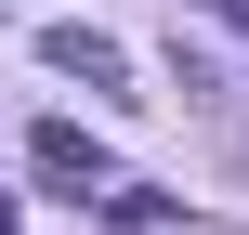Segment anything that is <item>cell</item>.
I'll use <instances>...</instances> for the list:
<instances>
[{"label": "cell", "mask_w": 249, "mask_h": 235, "mask_svg": "<svg viewBox=\"0 0 249 235\" xmlns=\"http://www.w3.org/2000/svg\"><path fill=\"white\" fill-rule=\"evenodd\" d=\"M26 170H39L53 196H105V183H118V170H105V144H92L79 118H39V131H26Z\"/></svg>", "instance_id": "cell-1"}, {"label": "cell", "mask_w": 249, "mask_h": 235, "mask_svg": "<svg viewBox=\"0 0 249 235\" xmlns=\"http://www.w3.org/2000/svg\"><path fill=\"white\" fill-rule=\"evenodd\" d=\"M39 65L79 78V92H118V78H131V52H118L105 26H39Z\"/></svg>", "instance_id": "cell-2"}, {"label": "cell", "mask_w": 249, "mask_h": 235, "mask_svg": "<svg viewBox=\"0 0 249 235\" xmlns=\"http://www.w3.org/2000/svg\"><path fill=\"white\" fill-rule=\"evenodd\" d=\"M92 209H105V222H118V235H158V222H171V196H158V183H105Z\"/></svg>", "instance_id": "cell-3"}, {"label": "cell", "mask_w": 249, "mask_h": 235, "mask_svg": "<svg viewBox=\"0 0 249 235\" xmlns=\"http://www.w3.org/2000/svg\"><path fill=\"white\" fill-rule=\"evenodd\" d=\"M210 13H223V26H236V39H249V0H210Z\"/></svg>", "instance_id": "cell-4"}, {"label": "cell", "mask_w": 249, "mask_h": 235, "mask_svg": "<svg viewBox=\"0 0 249 235\" xmlns=\"http://www.w3.org/2000/svg\"><path fill=\"white\" fill-rule=\"evenodd\" d=\"M0 235H13V196H0Z\"/></svg>", "instance_id": "cell-5"}]
</instances>
